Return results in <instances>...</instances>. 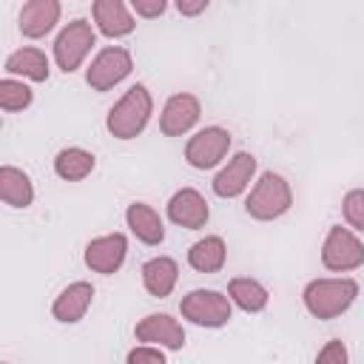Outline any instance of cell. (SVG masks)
Segmentation results:
<instances>
[{"label":"cell","instance_id":"cell-1","mask_svg":"<svg viewBox=\"0 0 364 364\" xmlns=\"http://www.w3.org/2000/svg\"><path fill=\"white\" fill-rule=\"evenodd\" d=\"M355 296L358 284L353 279H313L301 293L307 313L321 321L341 316L355 301Z\"/></svg>","mask_w":364,"mask_h":364},{"label":"cell","instance_id":"cell-2","mask_svg":"<svg viewBox=\"0 0 364 364\" xmlns=\"http://www.w3.org/2000/svg\"><path fill=\"white\" fill-rule=\"evenodd\" d=\"M151 111H154V100H151V91L145 85H131L122 100L108 111V131L117 136V139H134L136 134H142V128L148 125L151 119Z\"/></svg>","mask_w":364,"mask_h":364},{"label":"cell","instance_id":"cell-3","mask_svg":"<svg viewBox=\"0 0 364 364\" xmlns=\"http://www.w3.org/2000/svg\"><path fill=\"white\" fill-rule=\"evenodd\" d=\"M290 205H293V191H290L287 179L267 171L250 191L245 210H247V216H253L259 222H270V219H279L282 213H287Z\"/></svg>","mask_w":364,"mask_h":364},{"label":"cell","instance_id":"cell-4","mask_svg":"<svg viewBox=\"0 0 364 364\" xmlns=\"http://www.w3.org/2000/svg\"><path fill=\"white\" fill-rule=\"evenodd\" d=\"M91 46H94V28H91V23L82 20V17L80 20H71L57 34V40H54V60H57V65L65 74H71V71L80 68V63L85 60V54L91 51Z\"/></svg>","mask_w":364,"mask_h":364},{"label":"cell","instance_id":"cell-5","mask_svg":"<svg viewBox=\"0 0 364 364\" xmlns=\"http://www.w3.org/2000/svg\"><path fill=\"white\" fill-rule=\"evenodd\" d=\"M182 316L202 327H222L230 321V299L216 290H191L182 304Z\"/></svg>","mask_w":364,"mask_h":364},{"label":"cell","instance_id":"cell-6","mask_svg":"<svg viewBox=\"0 0 364 364\" xmlns=\"http://www.w3.org/2000/svg\"><path fill=\"white\" fill-rule=\"evenodd\" d=\"M134 68V60H131V51L128 48H119V46H111V48H102L94 63L88 65L85 71V80L94 91H108L114 88L117 82H122Z\"/></svg>","mask_w":364,"mask_h":364},{"label":"cell","instance_id":"cell-7","mask_svg":"<svg viewBox=\"0 0 364 364\" xmlns=\"http://www.w3.org/2000/svg\"><path fill=\"white\" fill-rule=\"evenodd\" d=\"M321 262L327 270H355L364 264V245L347 228H330L321 245Z\"/></svg>","mask_w":364,"mask_h":364},{"label":"cell","instance_id":"cell-8","mask_svg":"<svg viewBox=\"0 0 364 364\" xmlns=\"http://www.w3.org/2000/svg\"><path fill=\"white\" fill-rule=\"evenodd\" d=\"M230 148V134L219 125H210V128H202L199 134H193L185 145V159L193 165V168H213L225 159Z\"/></svg>","mask_w":364,"mask_h":364},{"label":"cell","instance_id":"cell-9","mask_svg":"<svg viewBox=\"0 0 364 364\" xmlns=\"http://www.w3.org/2000/svg\"><path fill=\"white\" fill-rule=\"evenodd\" d=\"M125 253H128V242L122 233H108V236H100V239H91L85 245V264L94 270V273H102V276H111L122 267L125 262Z\"/></svg>","mask_w":364,"mask_h":364},{"label":"cell","instance_id":"cell-10","mask_svg":"<svg viewBox=\"0 0 364 364\" xmlns=\"http://www.w3.org/2000/svg\"><path fill=\"white\" fill-rule=\"evenodd\" d=\"M199 114H202V105L193 94H173L162 108L159 131L165 136H182L199 122Z\"/></svg>","mask_w":364,"mask_h":364},{"label":"cell","instance_id":"cell-11","mask_svg":"<svg viewBox=\"0 0 364 364\" xmlns=\"http://www.w3.org/2000/svg\"><path fill=\"white\" fill-rule=\"evenodd\" d=\"M208 216H210L208 202H205V196H202L199 191H193V188L176 191V193L171 196V202H168V219H171L173 225H179V228L199 230V228H205Z\"/></svg>","mask_w":364,"mask_h":364},{"label":"cell","instance_id":"cell-12","mask_svg":"<svg viewBox=\"0 0 364 364\" xmlns=\"http://www.w3.org/2000/svg\"><path fill=\"white\" fill-rule=\"evenodd\" d=\"M134 336L139 341H151V344H159V347H168V350H182V344H185L182 324L176 318H171L168 313H151V316H145L134 327Z\"/></svg>","mask_w":364,"mask_h":364},{"label":"cell","instance_id":"cell-13","mask_svg":"<svg viewBox=\"0 0 364 364\" xmlns=\"http://www.w3.org/2000/svg\"><path fill=\"white\" fill-rule=\"evenodd\" d=\"M253 171H256V156L247 154V151H239V154L228 162V168H222V171L216 173V179H213V193L222 196V199L239 196V193L250 185Z\"/></svg>","mask_w":364,"mask_h":364},{"label":"cell","instance_id":"cell-14","mask_svg":"<svg viewBox=\"0 0 364 364\" xmlns=\"http://www.w3.org/2000/svg\"><path fill=\"white\" fill-rule=\"evenodd\" d=\"M60 20V3L57 0H28L20 11V31L31 40L46 37Z\"/></svg>","mask_w":364,"mask_h":364},{"label":"cell","instance_id":"cell-15","mask_svg":"<svg viewBox=\"0 0 364 364\" xmlns=\"http://www.w3.org/2000/svg\"><path fill=\"white\" fill-rule=\"evenodd\" d=\"M91 299H94V287H91L88 282H74V284H68V287L54 299L51 313H54L57 321L74 324V321H80V318L85 316Z\"/></svg>","mask_w":364,"mask_h":364},{"label":"cell","instance_id":"cell-16","mask_svg":"<svg viewBox=\"0 0 364 364\" xmlns=\"http://www.w3.org/2000/svg\"><path fill=\"white\" fill-rule=\"evenodd\" d=\"M91 11H94V20L105 37H125L136 26L122 0H97L91 6Z\"/></svg>","mask_w":364,"mask_h":364},{"label":"cell","instance_id":"cell-17","mask_svg":"<svg viewBox=\"0 0 364 364\" xmlns=\"http://www.w3.org/2000/svg\"><path fill=\"white\" fill-rule=\"evenodd\" d=\"M125 219H128L131 233H134L139 242H145V245H159V242L165 239V225H162L159 213H156L151 205H145V202L128 205Z\"/></svg>","mask_w":364,"mask_h":364},{"label":"cell","instance_id":"cell-18","mask_svg":"<svg viewBox=\"0 0 364 364\" xmlns=\"http://www.w3.org/2000/svg\"><path fill=\"white\" fill-rule=\"evenodd\" d=\"M176 279H179V267H176V262L171 256H156V259H148L142 264V284L156 299L171 296Z\"/></svg>","mask_w":364,"mask_h":364},{"label":"cell","instance_id":"cell-19","mask_svg":"<svg viewBox=\"0 0 364 364\" xmlns=\"http://www.w3.org/2000/svg\"><path fill=\"white\" fill-rule=\"evenodd\" d=\"M225 256H228L225 239H222V236H205V239H199V242L191 245V250H188V264H191L196 273H216V270H222Z\"/></svg>","mask_w":364,"mask_h":364},{"label":"cell","instance_id":"cell-20","mask_svg":"<svg viewBox=\"0 0 364 364\" xmlns=\"http://www.w3.org/2000/svg\"><path fill=\"white\" fill-rule=\"evenodd\" d=\"M0 196H3V202L11 205V208H28L31 199H34L31 179H28L20 168L3 165V168H0Z\"/></svg>","mask_w":364,"mask_h":364},{"label":"cell","instance_id":"cell-21","mask_svg":"<svg viewBox=\"0 0 364 364\" xmlns=\"http://www.w3.org/2000/svg\"><path fill=\"white\" fill-rule=\"evenodd\" d=\"M6 71L9 74H23L34 82H46L48 80V57L40 48H20V51L9 54Z\"/></svg>","mask_w":364,"mask_h":364},{"label":"cell","instance_id":"cell-22","mask_svg":"<svg viewBox=\"0 0 364 364\" xmlns=\"http://www.w3.org/2000/svg\"><path fill=\"white\" fill-rule=\"evenodd\" d=\"M94 171V154L82 148H63L54 156V173L65 182H80Z\"/></svg>","mask_w":364,"mask_h":364},{"label":"cell","instance_id":"cell-23","mask_svg":"<svg viewBox=\"0 0 364 364\" xmlns=\"http://www.w3.org/2000/svg\"><path fill=\"white\" fill-rule=\"evenodd\" d=\"M228 296L245 310V313H259V310H264L267 307V290L256 282V279H250V276H236V279H230V284H228Z\"/></svg>","mask_w":364,"mask_h":364},{"label":"cell","instance_id":"cell-24","mask_svg":"<svg viewBox=\"0 0 364 364\" xmlns=\"http://www.w3.org/2000/svg\"><path fill=\"white\" fill-rule=\"evenodd\" d=\"M31 105V88L17 80H0V108L3 111H23Z\"/></svg>","mask_w":364,"mask_h":364},{"label":"cell","instance_id":"cell-25","mask_svg":"<svg viewBox=\"0 0 364 364\" xmlns=\"http://www.w3.org/2000/svg\"><path fill=\"white\" fill-rule=\"evenodd\" d=\"M344 219L355 228V230H364V191L358 188V191H350L347 196H344Z\"/></svg>","mask_w":364,"mask_h":364},{"label":"cell","instance_id":"cell-26","mask_svg":"<svg viewBox=\"0 0 364 364\" xmlns=\"http://www.w3.org/2000/svg\"><path fill=\"white\" fill-rule=\"evenodd\" d=\"M316 364H347V347H344V341H338V338L327 341V344L318 350Z\"/></svg>","mask_w":364,"mask_h":364},{"label":"cell","instance_id":"cell-27","mask_svg":"<svg viewBox=\"0 0 364 364\" xmlns=\"http://www.w3.org/2000/svg\"><path fill=\"white\" fill-rule=\"evenodd\" d=\"M125 364H168V361H165L162 350H156V347H134L128 353Z\"/></svg>","mask_w":364,"mask_h":364},{"label":"cell","instance_id":"cell-28","mask_svg":"<svg viewBox=\"0 0 364 364\" xmlns=\"http://www.w3.org/2000/svg\"><path fill=\"white\" fill-rule=\"evenodd\" d=\"M168 9L165 0H134V11L142 17H159Z\"/></svg>","mask_w":364,"mask_h":364},{"label":"cell","instance_id":"cell-29","mask_svg":"<svg viewBox=\"0 0 364 364\" xmlns=\"http://www.w3.org/2000/svg\"><path fill=\"white\" fill-rule=\"evenodd\" d=\"M176 9H179V14H199V11H205V9H208V0H196V3L179 0V3H176Z\"/></svg>","mask_w":364,"mask_h":364}]
</instances>
